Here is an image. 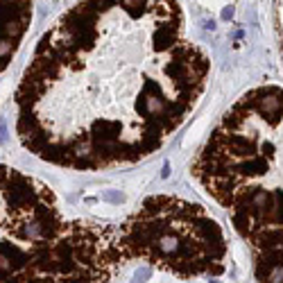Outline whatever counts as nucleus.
Segmentation results:
<instances>
[{
  "label": "nucleus",
  "instance_id": "20e7f679",
  "mask_svg": "<svg viewBox=\"0 0 283 283\" xmlns=\"http://www.w3.org/2000/svg\"><path fill=\"white\" fill-rule=\"evenodd\" d=\"M113 243L120 265H147L179 279L224 272L229 245L211 213L181 197L152 195L118 229Z\"/></svg>",
  "mask_w": 283,
  "mask_h": 283
},
{
  "label": "nucleus",
  "instance_id": "7ed1b4c3",
  "mask_svg": "<svg viewBox=\"0 0 283 283\" xmlns=\"http://www.w3.org/2000/svg\"><path fill=\"white\" fill-rule=\"evenodd\" d=\"M102 270V224L66 220L43 181L0 166V281H100Z\"/></svg>",
  "mask_w": 283,
  "mask_h": 283
},
{
  "label": "nucleus",
  "instance_id": "f03ea898",
  "mask_svg": "<svg viewBox=\"0 0 283 283\" xmlns=\"http://www.w3.org/2000/svg\"><path fill=\"white\" fill-rule=\"evenodd\" d=\"M190 175L247 243L258 281H283V89L258 86L222 116Z\"/></svg>",
  "mask_w": 283,
  "mask_h": 283
},
{
  "label": "nucleus",
  "instance_id": "39448f33",
  "mask_svg": "<svg viewBox=\"0 0 283 283\" xmlns=\"http://www.w3.org/2000/svg\"><path fill=\"white\" fill-rule=\"evenodd\" d=\"M34 18V0H0V75L21 50Z\"/></svg>",
  "mask_w": 283,
  "mask_h": 283
},
{
  "label": "nucleus",
  "instance_id": "f257e3e1",
  "mask_svg": "<svg viewBox=\"0 0 283 283\" xmlns=\"http://www.w3.org/2000/svg\"><path fill=\"white\" fill-rule=\"evenodd\" d=\"M209 71L177 0H77L23 71L16 136L36 159L66 170L132 166L186 122Z\"/></svg>",
  "mask_w": 283,
  "mask_h": 283
}]
</instances>
